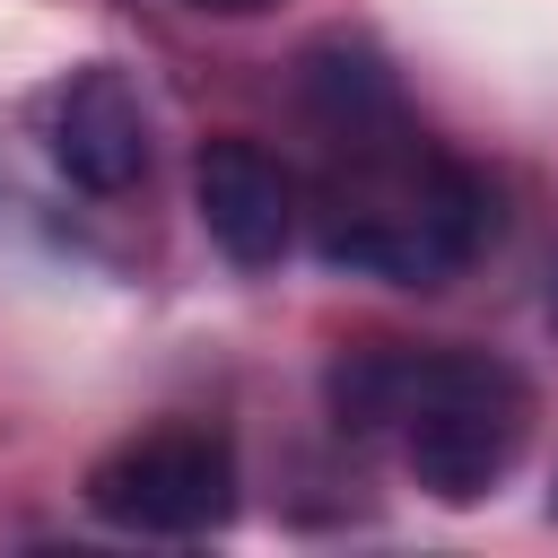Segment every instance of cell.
Returning a JSON list of instances; mask_svg holds the SVG:
<instances>
[{"label":"cell","instance_id":"obj_1","mask_svg":"<svg viewBox=\"0 0 558 558\" xmlns=\"http://www.w3.org/2000/svg\"><path fill=\"white\" fill-rule=\"evenodd\" d=\"M497 235V192L427 148L410 105L323 131V192H314V253L357 279L445 288Z\"/></svg>","mask_w":558,"mask_h":558},{"label":"cell","instance_id":"obj_2","mask_svg":"<svg viewBox=\"0 0 558 558\" xmlns=\"http://www.w3.org/2000/svg\"><path fill=\"white\" fill-rule=\"evenodd\" d=\"M392 427H401L410 480L436 506H480L523 453L532 392L488 349H410V392Z\"/></svg>","mask_w":558,"mask_h":558},{"label":"cell","instance_id":"obj_3","mask_svg":"<svg viewBox=\"0 0 558 558\" xmlns=\"http://www.w3.org/2000/svg\"><path fill=\"white\" fill-rule=\"evenodd\" d=\"M87 514L148 541H201L235 514V445L218 427H148L87 471Z\"/></svg>","mask_w":558,"mask_h":558},{"label":"cell","instance_id":"obj_4","mask_svg":"<svg viewBox=\"0 0 558 558\" xmlns=\"http://www.w3.org/2000/svg\"><path fill=\"white\" fill-rule=\"evenodd\" d=\"M192 209H201L209 244L235 270H270L296 244V174L262 140H244V131L201 140V157H192Z\"/></svg>","mask_w":558,"mask_h":558},{"label":"cell","instance_id":"obj_5","mask_svg":"<svg viewBox=\"0 0 558 558\" xmlns=\"http://www.w3.org/2000/svg\"><path fill=\"white\" fill-rule=\"evenodd\" d=\"M52 166L78 192H131L148 174V113L113 61H87L52 87Z\"/></svg>","mask_w":558,"mask_h":558},{"label":"cell","instance_id":"obj_6","mask_svg":"<svg viewBox=\"0 0 558 558\" xmlns=\"http://www.w3.org/2000/svg\"><path fill=\"white\" fill-rule=\"evenodd\" d=\"M401 392H410V349L401 340H366V349H340L331 375H323V401L349 436H384L401 418Z\"/></svg>","mask_w":558,"mask_h":558},{"label":"cell","instance_id":"obj_7","mask_svg":"<svg viewBox=\"0 0 558 558\" xmlns=\"http://www.w3.org/2000/svg\"><path fill=\"white\" fill-rule=\"evenodd\" d=\"M183 9H209V17H253V9H270V0H183Z\"/></svg>","mask_w":558,"mask_h":558},{"label":"cell","instance_id":"obj_8","mask_svg":"<svg viewBox=\"0 0 558 558\" xmlns=\"http://www.w3.org/2000/svg\"><path fill=\"white\" fill-rule=\"evenodd\" d=\"M549 514H558V488H549Z\"/></svg>","mask_w":558,"mask_h":558}]
</instances>
